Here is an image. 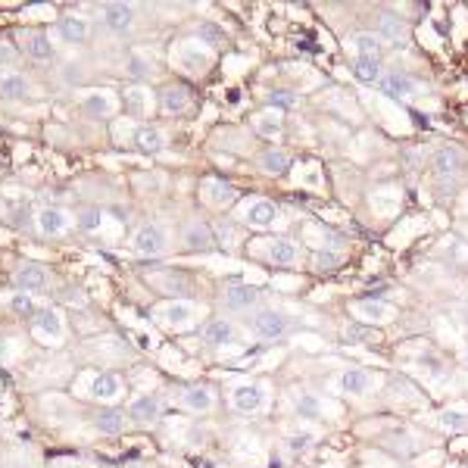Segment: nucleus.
Returning <instances> with one entry per match:
<instances>
[{
	"instance_id": "nucleus-4",
	"label": "nucleus",
	"mask_w": 468,
	"mask_h": 468,
	"mask_svg": "<svg viewBox=\"0 0 468 468\" xmlns=\"http://www.w3.org/2000/svg\"><path fill=\"white\" fill-rule=\"evenodd\" d=\"M284 331H287V322H284V316H278L275 309L256 312V318H253V334H256L260 340H278V338H284Z\"/></svg>"
},
{
	"instance_id": "nucleus-2",
	"label": "nucleus",
	"mask_w": 468,
	"mask_h": 468,
	"mask_svg": "<svg viewBox=\"0 0 468 468\" xmlns=\"http://www.w3.org/2000/svg\"><path fill=\"white\" fill-rule=\"evenodd\" d=\"M135 253L144 256V260H156V256L166 253V234H162V228H156V225H144V228H138V234H135Z\"/></svg>"
},
{
	"instance_id": "nucleus-31",
	"label": "nucleus",
	"mask_w": 468,
	"mask_h": 468,
	"mask_svg": "<svg viewBox=\"0 0 468 468\" xmlns=\"http://www.w3.org/2000/svg\"><path fill=\"white\" fill-rule=\"evenodd\" d=\"M353 72H356V78L359 82H365V84H378L381 82V62L378 60H359L356 57V62H353Z\"/></svg>"
},
{
	"instance_id": "nucleus-26",
	"label": "nucleus",
	"mask_w": 468,
	"mask_h": 468,
	"mask_svg": "<svg viewBox=\"0 0 468 468\" xmlns=\"http://www.w3.org/2000/svg\"><path fill=\"white\" fill-rule=\"evenodd\" d=\"M162 318L172 325V328H182L194 318V303L191 300H178V303H169L166 309H162Z\"/></svg>"
},
{
	"instance_id": "nucleus-9",
	"label": "nucleus",
	"mask_w": 468,
	"mask_h": 468,
	"mask_svg": "<svg viewBox=\"0 0 468 468\" xmlns=\"http://www.w3.org/2000/svg\"><path fill=\"white\" fill-rule=\"evenodd\" d=\"M94 428L100 434H122L125 431V412L119 406H100L94 412Z\"/></svg>"
},
{
	"instance_id": "nucleus-25",
	"label": "nucleus",
	"mask_w": 468,
	"mask_h": 468,
	"mask_svg": "<svg viewBox=\"0 0 468 468\" xmlns=\"http://www.w3.org/2000/svg\"><path fill=\"white\" fill-rule=\"evenodd\" d=\"M353 312L359 318H369V322H384V318L394 316V309L387 306V303H381V300H362V303H356Z\"/></svg>"
},
{
	"instance_id": "nucleus-30",
	"label": "nucleus",
	"mask_w": 468,
	"mask_h": 468,
	"mask_svg": "<svg viewBox=\"0 0 468 468\" xmlns=\"http://www.w3.org/2000/svg\"><path fill=\"white\" fill-rule=\"evenodd\" d=\"M203 340L213 343V347H222V343H231L234 340V328L228 322H209L203 328Z\"/></svg>"
},
{
	"instance_id": "nucleus-19",
	"label": "nucleus",
	"mask_w": 468,
	"mask_h": 468,
	"mask_svg": "<svg viewBox=\"0 0 468 468\" xmlns=\"http://www.w3.org/2000/svg\"><path fill=\"white\" fill-rule=\"evenodd\" d=\"M278 218V206L272 200H253L247 209V222L256 225V228H269L272 222Z\"/></svg>"
},
{
	"instance_id": "nucleus-38",
	"label": "nucleus",
	"mask_w": 468,
	"mask_h": 468,
	"mask_svg": "<svg viewBox=\"0 0 468 468\" xmlns=\"http://www.w3.org/2000/svg\"><path fill=\"white\" fill-rule=\"evenodd\" d=\"M10 312H13V316H22V318H26V316H35V303H31V296L28 294H16L13 296V300H10Z\"/></svg>"
},
{
	"instance_id": "nucleus-12",
	"label": "nucleus",
	"mask_w": 468,
	"mask_h": 468,
	"mask_svg": "<svg viewBox=\"0 0 468 468\" xmlns=\"http://www.w3.org/2000/svg\"><path fill=\"white\" fill-rule=\"evenodd\" d=\"M28 91H31L28 75H22V72H6V75H0V97H4V100H13V104H19V100L28 97Z\"/></svg>"
},
{
	"instance_id": "nucleus-13",
	"label": "nucleus",
	"mask_w": 468,
	"mask_h": 468,
	"mask_svg": "<svg viewBox=\"0 0 468 468\" xmlns=\"http://www.w3.org/2000/svg\"><path fill=\"white\" fill-rule=\"evenodd\" d=\"M69 228V218L62 209L57 206H44L41 213H38V231L47 234V238H57V234H62Z\"/></svg>"
},
{
	"instance_id": "nucleus-32",
	"label": "nucleus",
	"mask_w": 468,
	"mask_h": 468,
	"mask_svg": "<svg viewBox=\"0 0 468 468\" xmlns=\"http://www.w3.org/2000/svg\"><path fill=\"white\" fill-rule=\"evenodd\" d=\"M437 421H440V428H447V431H456V434L468 431V412H459V409H443L440 416H437Z\"/></svg>"
},
{
	"instance_id": "nucleus-5",
	"label": "nucleus",
	"mask_w": 468,
	"mask_h": 468,
	"mask_svg": "<svg viewBox=\"0 0 468 468\" xmlns=\"http://www.w3.org/2000/svg\"><path fill=\"white\" fill-rule=\"evenodd\" d=\"M265 400H269V394H265V387L260 384H240V387H234V394H231V406L238 412H260Z\"/></svg>"
},
{
	"instance_id": "nucleus-27",
	"label": "nucleus",
	"mask_w": 468,
	"mask_h": 468,
	"mask_svg": "<svg viewBox=\"0 0 468 468\" xmlns=\"http://www.w3.org/2000/svg\"><path fill=\"white\" fill-rule=\"evenodd\" d=\"M31 318H35V331H38V334H47V338H60L62 322H60V316H57L53 309H38Z\"/></svg>"
},
{
	"instance_id": "nucleus-6",
	"label": "nucleus",
	"mask_w": 468,
	"mask_h": 468,
	"mask_svg": "<svg viewBox=\"0 0 468 468\" xmlns=\"http://www.w3.org/2000/svg\"><path fill=\"white\" fill-rule=\"evenodd\" d=\"M465 166V153L459 150L456 144H440L434 150V169H437V175H443V178H452V175H459Z\"/></svg>"
},
{
	"instance_id": "nucleus-20",
	"label": "nucleus",
	"mask_w": 468,
	"mask_h": 468,
	"mask_svg": "<svg viewBox=\"0 0 468 468\" xmlns=\"http://www.w3.org/2000/svg\"><path fill=\"white\" fill-rule=\"evenodd\" d=\"M256 300H260V294H256V287H250V284H228L225 287V303H228L231 309H250Z\"/></svg>"
},
{
	"instance_id": "nucleus-43",
	"label": "nucleus",
	"mask_w": 468,
	"mask_h": 468,
	"mask_svg": "<svg viewBox=\"0 0 468 468\" xmlns=\"http://www.w3.org/2000/svg\"><path fill=\"white\" fill-rule=\"evenodd\" d=\"M465 362H468V353H465Z\"/></svg>"
},
{
	"instance_id": "nucleus-39",
	"label": "nucleus",
	"mask_w": 468,
	"mask_h": 468,
	"mask_svg": "<svg viewBox=\"0 0 468 468\" xmlns=\"http://www.w3.org/2000/svg\"><path fill=\"white\" fill-rule=\"evenodd\" d=\"M296 412H300V416H306V418H316L318 412H322V406H318V400L312 394H303L300 400H296Z\"/></svg>"
},
{
	"instance_id": "nucleus-28",
	"label": "nucleus",
	"mask_w": 468,
	"mask_h": 468,
	"mask_svg": "<svg viewBox=\"0 0 468 468\" xmlns=\"http://www.w3.org/2000/svg\"><path fill=\"white\" fill-rule=\"evenodd\" d=\"M82 109L94 119H106L109 113H113V104H109V94H88V97L82 100Z\"/></svg>"
},
{
	"instance_id": "nucleus-42",
	"label": "nucleus",
	"mask_w": 468,
	"mask_h": 468,
	"mask_svg": "<svg viewBox=\"0 0 468 468\" xmlns=\"http://www.w3.org/2000/svg\"><path fill=\"white\" fill-rule=\"evenodd\" d=\"M452 468H468V465H452Z\"/></svg>"
},
{
	"instance_id": "nucleus-8",
	"label": "nucleus",
	"mask_w": 468,
	"mask_h": 468,
	"mask_svg": "<svg viewBox=\"0 0 468 468\" xmlns=\"http://www.w3.org/2000/svg\"><path fill=\"white\" fill-rule=\"evenodd\" d=\"M100 16H104V26L113 31V35H125V31L131 28V19H135V13H131L128 4H106Z\"/></svg>"
},
{
	"instance_id": "nucleus-17",
	"label": "nucleus",
	"mask_w": 468,
	"mask_h": 468,
	"mask_svg": "<svg viewBox=\"0 0 468 468\" xmlns=\"http://www.w3.org/2000/svg\"><path fill=\"white\" fill-rule=\"evenodd\" d=\"M378 88L384 91L387 97L403 100V97H409V94L416 91V84H412V78H406V75H400V72H387V75H381Z\"/></svg>"
},
{
	"instance_id": "nucleus-21",
	"label": "nucleus",
	"mask_w": 468,
	"mask_h": 468,
	"mask_svg": "<svg viewBox=\"0 0 468 468\" xmlns=\"http://www.w3.org/2000/svg\"><path fill=\"white\" fill-rule=\"evenodd\" d=\"M91 394H94V400H116V396L122 394V378L113 372L100 374V378H94Z\"/></svg>"
},
{
	"instance_id": "nucleus-3",
	"label": "nucleus",
	"mask_w": 468,
	"mask_h": 468,
	"mask_svg": "<svg viewBox=\"0 0 468 468\" xmlns=\"http://www.w3.org/2000/svg\"><path fill=\"white\" fill-rule=\"evenodd\" d=\"M156 104H160V109L166 116H182L194 104V97L184 84H166V88H160V94H156Z\"/></svg>"
},
{
	"instance_id": "nucleus-41",
	"label": "nucleus",
	"mask_w": 468,
	"mask_h": 468,
	"mask_svg": "<svg viewBox=\"0 0 468 468\" xmlns=\"http://www.w3.org/2000/svg\"><path fill=\"white\" fill-rule=\"evenodd\" d=\"M340 256L334 253V250H322V253H316V265L318 269H331V265H338Z\"/></svg>"
},
{
	"instance_id": "nucleus-29",
	"label": "nucleus",
	"mask_w": 468,
	"mask_h": 468,
	"mask_svg": "<svg viewBox=\"0 0 468 468\" xmlns=\"http://www.w3.org/2000/svg\"><path fill=\"white\" fill-rule=\"evenodd\" d=\"M206 200L216 203V206H228V203L234 200V187L225 184L222 178H209L206 182Z\"/></svg>"
},
{
	"instance_id": "nucleus-14",
	"label": "nucleus",
	"mask_w": 468,
	"mask_h": 468,
	"mask_svg": "<svg viewBox=\"0 0 468 468\" xmlns=\"http://www.w3.org/2000/svg\"><path fill=\"white\" fill-rule=\"evenodd\" d=\"M213 403H216V394L209 387H203V384H194L182 394V406L184 409H191V412H209L213 409Z\"/></svg>"
},
{
	"instance_id": "nucleus-35",
	"label": "nucleus",
	"mask_w": 468,
	"mask_h": 468,
	"mask_svg": "<svg viewBox=\"0 0 468 468\" xmlns=\"http://www.w3.org/2000/svg\"><path fill=\"white\" fill-rule=\"evenodd\" d=\"M265 104H269V109H294L296 106V94L284 91V88L269 91V94H265Z\"/></svg>"
},
{
	"instance_id": "nucleus-10",
	"label": "nucleus",
	"mask_w": 468,
	"mask_h": 468,
	"mask_svg": "<svg viewBox=\"0 0 468 468\" xmlns=\"http://www.w3.org/2000/svg\"><path fill=\"white\" fill-rule=\"evenodd\" d=\"M374 384V378H372V372L369 369H343L340 372V378H338V387L343 390V394H365Z\"/></svg>"
},
{
	"instance_id": "nucleus-24",
	"label": "nucleus",
	"mask_w": 468,
	"mask_h": 468,
	"mask_svg": "<svg viewBox=\"0 0 468 468\" xmlns=\"http://www.w3.org/2000/svg\"><path fill=\"white\" fill-rule=\"evenodd\" d=\"M265 256H269V262H275V265H294L296 262V247L291 244V240H269Z\"/></svg>"
},
{
	"instance_id": "nucleus-15",
	"label": "nucleus",
	"mask_w": 468,
	"mask_h": 468,
	"mask_svg": "<svg viewBox=\"0 0 468 468\" xmlns=\"http://www.w3.org/2000/svg\"><path fill=\"white\" fill-rule=\"evenodd\" d=\"M131 144H135L138 153H160L162 150V135H160L156 125H140V128H135Z\"/></svg>"
},
{
	"instance_id": "nucleus-22",
	"label": "nucleus",
	"mask_w": 468,
	"mask_h": 468,
	"mask_svg": "<svg viewBox=\"0 0 468 468\" xmlns=\"http://www.w3.org/2000/svg\"><path fill=\"white\" fill-rule=\"evenodd\" d=\"M128 416L135 418L138 425H153V421L160 418V403H156L153 396H138V400L128 406Z\"/></svg>"
},
{
	"instance_id": "nucleus-33",
	"label": "nucleus",
	"mask_w": 468,
	"mask_h": 468,
	"mask_svg": "<svg viewBox=\"0 0 468 468\" xmlns=\"http://www.w3.org/2000/svg\"><path fill=\"white\" fill-rule=\"evenodd\" d=\"M353 47H356L359 60H378V53H381V41L374 35H365V31L353 38Z\"/></svg>"
},
{
	"instance_id": "nucleus-36",
	"label": "nucleus",
	"mask_w": 468,
	"mask_h": 468,
	"mask_svg": "<svg viewBox=\"0 0 468 468\" xmlns=\"http://www.w3.org/2000/svg\"><path fill=\"white\" fill-rule=\"evenodd\" d=\"M260 166L265 169V172H284L287 169V153H281V150H265V153H260Z\"/></svg>"
},
{
	"instance_id": "nucleus-34",
	"label": "nucleus",
	"mask_w": 468,
	"mask_h": 468,
	"mask_svg": "<svg viewBox=\"0 0 468 468\" xmlns=\"http://www.w3.org/2000/svg\"><path fill=\"white\" fill-rule=\"evenodd\" d=\"M122 100H125V113L144 116V109H147V91L144 88H128L122 94Z\"/></svg>"
},
{
	"instance_id": "nucleus-16",
	"label": "nucleus",
	"mask_w": 468,
	"mask_h": 468,
	"mask_svg": "<svg viewBox=\"0 0 468 468\" xmlns=\"http://www.w3.org/2000/svg\"><path fill=\"white\" fill-rule=\"evenodd\" d=\"M184 247L194 250V253H203V250L213 247V231H209L206 222H191L184 228Z\"/></svg>"
},
{
	"instance_id": "nucleus-11",
	"label": "nucleus",
	"mask_w": 468,
	"mask_h": 468,
	"mask_svg": "<svg viewBox=\"0 0 468 468\" xmlns=\"http://www.w3.org/2000/svg\"><path fill=\"white\" fill-rule=\"evenodd\" d=\"M153 284L166 294H178V296H187L194 291V278L184 275V272H160L153 275Z\"/></svg>"
},
{
	"instance_id": "nucleus-7",
	"label": "nucleus",
	"mask_w": 468,
	"mask_h": 468,
	"mask_svg": "<svg viewBox=\"0 0 468 468\" xmlns=\"http://www.w3.org/2000/svg\"><path fill=\"white\" fill-rule=\"evenodd\" d=\"M19 44H22V50H26L31 60H38V62H50V60H53L50 38H47L41 28H28V31H22V35H19Z\"/></svg>"
},
{
	"instance_id": "nucleus-37",
	"label": "nucleus",
	"mask_w": 468,
	"mask_h": 468,
	"mask_svg": "<svg viewBox=\"0 0 468 468\" xmlns=\"http://www.w3.org/2000/svg\"><path fill=\"white\" fill-rule=\"evenodd\" d=\"M256 131H260L262 138H272V135H278L281 131V116L278 113H262V116H256Z\"/></svg>"
},
{
	"instance_id": "nucleus-23",
	"label": "nucleus",
	"mask_w": 468,
	"mask_h": 468,
	"mask_svg": "<svg viewBox=\"0 0 468 468\" xmlns=\"http://www.w3.org/2000/svg\"><path fill=\"white\" fill-rule=\"evenodd\" d=\"M60 35H62V41H69V44H84L88 41V22L78 19V16H62Z\"/></svg>"
},
{
	"instance_id": "nucleus-1",
	"label": "nucleus",
	"mask_w": 468,
	"mask_h": 468,
	"mask_svg": "<svg viewBox=\"0 0 468 468\" xmlns=\"http://www.w3.org/2000/svg\"><path fill=\"white\" fill-rule=\"evenodd\" d=\"M13 284L19 287L22 294L47 291V287H50V269H44V265H38V262H26V265H19V269H16Z\"/></svg>"
},
{
	"instance_id": "nucleus-40",
	"label": "nucleus",
	"mask_w": 468,
	"mask_h": 468,
	"mask_svg": "<svg viewBox=\"0 0 468 468\" xmlns=\"http://www.w3.org/2000/svg\"><path fill=\"white\" fill-rule=\"evenodd\" d=\"M97 225H100V209L97 206L82 209V216H78V228H82V231H94Z\"/></svg>"
},
{
	"instance_id": "nucleus-18",
	"label": "nucleus",
	"mask_w": 468,
	"mask_h": 468,
	"mask_svg": "<svg viewBox=\"0 0 468 468\" xmlns=\"http://www.w3.org/2000/svg\"><path fill=\"white\" fill-rule=\"evenodd\" d=\"M378 28H381V38H384V41H390V44H403L406 38H409V28H406V22L400 19V16H394V13H381Z\"/></svg>"
}]
</instances>
